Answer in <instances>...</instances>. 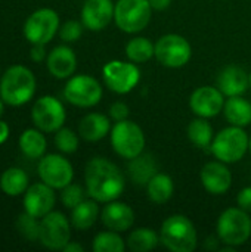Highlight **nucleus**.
I'll use <instances>...</instances> for the list:
<instances>
[{
    "label": "nucleus",
    "instance_id": "f257e3e1",
    "mask_svg": "<svg viewBox=\"0 0 251 252\" xmlns=\"http://www.w3.org/2000/svg\"><path fill=\"white\" fill-rule=\"evenodd\" d=\"M84 183L87 195L102 204L118 199L126 189L123 171L104 157H95L87 162Z\"/></svg>",
    "mask_w": 251,
    "mask_h": 252
},
{
    "label": "nucleus",
    "instance_id": "f03ea898",
    "mask_svg": "<svg viewBox=\"0 0 251 252\" xmlns=\"http://www.w3.org/2000/svg\"><path fill=\"white\" fill-rule=\"evenodd\" d=\"M36 93V77L24 65H13L6 69L0 80V97L10 106L28 103Z\"/></svg>",
    "mask_w": 251,
    "mask_h": 252
},
{
    "label": "nucleus",
    "instance_id": "7ed1b4c3",
    "mask_svg": "<svg viewBox=\"0 0 251 252\" xmlns=\"http://www.w3.org/2000/svg\"><path fill=\"white\" fill-rule=\"evenodd\" d=\"M160 241L169 251L192 252L198 247V233L186 216L173 214L163 221Z\"/></svg>",
    "mask_w": 251,
    "mask_h": 252
},
{
    "label": "nucleus",
    "instance_id": "20e7f679",
    "mask_svg": "<svg viewBox=\"0 0 251 252\" xmlns=\"http://www.w3.org/2000/svg\"><path fill=\"white\" fill-rule=\"evenodd\" d=\"M249 142L250 136L244 127L229 126L215 136L210 145V151L216 159L225 164H235L241 161L249 152Z\"/></svg>",
    "mask_w": 251,
    "mask_h": 252
},
{
    "label": "nucleus",
    "instance_id": "39448f33",
    "mask_svg": "<svg viewBox=\"0 0 251 252\" xmlns=\"http://www.w3.org/2000/svg\"><path fill=\"white\" fill-rule=\"evenodd\" d=\"M217 238L222 244L231 247H241L251 238L250 213L240 207L226 208L217 219Z\"/></svg>",
    "mask_w": 251,
    "mask_h": 252
},
{
    "label": "nucleus",
    "instance_id": "423d86ee",
    "mask_svg": "<svg viewBox=\"0 0 251 252\" xmlns=\"http://www.w3.org/2000/svg\"><path fill=\"white\" fill-rule=\"evenodd\" d=\"M109 139L114 152L127 161L143 154L145 143H146L142 127L129 118L123 121H117L111 127Z\"/></svg>",
    "mask_w": 251,
    "mask_h": 252
},
{
    "label": "nucleus",
    "instance_id": "0eeeda50",
    "mask_svg": "<svg viewBox=\"0 0 251 252\" xmlns=\"http://www.w3.org/2000/svg\"><path fill=\"white\" fill-rule=\"evenodd\" d=\"M152 10L149 0H117L114 22L123 32L138 34L148 27Z\"/></svg>",
    "mask_w": 251,
    "mask_h": 252
},
{
    "label": "nucleus",
    "instance_id": "6e6552de",
    "mask_svg": "<svg viewBox=\"0 0 251 252\" xmlns=\"http://www.w3.org/2000/svg\"><path fill=\"white\" fill-rule=\"evenodd\" d=\"M102 77L105 86L117 93H130L141 81V69L132 61H109L102 68Z\"/></svg>",
    "mask_w": 251,
    "mask_h": 252
},
{
    "label": "nucleus",
    "instance_id": "1a4fd4ad",
    "mask_svg": "<svg viewBox=\"0 0 251 252\" xmlns=\"http://www.w3.org/2000/svg\"><path fill=\"white\" fill-rule=\"evenodd\" d=\"M64 96L67 102L74 106L92 108L101 102L104 96V89L95 77L87 74H78L68 78L64 87Z\"/></svg>",
    "mask_w": 251,
    "mask_h": 252
},
{
    "label": "nucleus",
    "instance_id": "9d476101",
    "mask_svg": "<svg viewBox=\"0 0 251 252\" xmlns=\"http://www.w3.org/2000/svg\"><path fill=\"white\" fill-rule=\"evenodd\" d=\"M192 58L191 43L179 34L161 35L155 43V59L166 68H182Z\"/></svg>",
    "mask_w": 251,
    "mask_h": 252
},
{
    "label": "nucleus",
    "instance_id": "9b49d317",
    "mask_svg": "<svg viewBox=\"0 0 251 252\" xmlns=\"http://www.w3.org/2000/svg\"><path fill=\"white\" fill-rule=\"evenodd\" d=\"M31 118L34 126L43 133H55L67 120V112L59 99L46 94L37 99L31 109Z\"/></svg>",
    "mask_w": 251,
    "mask_h": 252
},
{
    "label": "nucleus",
    "instance_id": "f8f14e48",
    "mask_svg": "<svg viewBox=\"0 0 251 252\" xmlns=\"http://www.w3.org/2000/svg\"><path fill=\"white\" fill-rule=\"evenodd\" d=\"M59 31V15L49 7L33 12L24 24V35L31 44H47Z\"/></svg>",
    "mask_w": 251,
    "mask_h": 252
},
{
    "label": "nucleus",
    "instance_id": "ddd939ff",
    "mask_svg": "<svg viewBox=\"0 0 251 252\" xmlns=\"http://www.w3.org/2000/svg\"><path fill=\"white\" fill-rule=\"evenodd\" d=\"M43 247L62 251L71 241V221L59 211H50L40 219V239Z\"/></svg>",
    "mask_w": 251,
    "mask_h": 252
},
{
    "label": "nucleus",
    "instance_id": "4468645a",
    "mask_svg": "<svg viewBox=\"0 0 251 252\" xmlns=\"http://www.w3.org/2000/svg\"><path fill=\"white\" fill-rule=\"evenodd\" d=\"M37 171L43 183L61 190L70 183H72L74 179V168L71 162L58 154L43 155L40 158Z\"/></svg>",
    "mask_w": 251,
    "mask_h": 252
},
{
    "label": "nucleus",
    "instance_id": "2eb2a0df",
    "mask_svg": "<svg viewBox=\"0 0 251 252\" xmlns=\"http://www.w3.org/2000/svg\"><path fill=\"white\" fill-rule=\"evenodd\" d=\"M225 100V94L219 87L203 86L192 92L189 97V108L197 117L209 120L223 112Z\"/></svg>",
    "mask_w": 251,
    "mask_h": 252
},
{
    "label": "nucleus",
    "instance_id": "dca6fc26",
    "mask_svg": "<svg viewBox=\"0 0 251 252\" xmlns=\"http://www.w3.org/2000/svg\"><path fill=\"white\" fill-rule=\"evenodd\" d=\"M55 189L46 183H34L28 186L24 195V210L33 217L43 219L55 207Z\"/></svg>",
    "mask_w": 251,
    "mask_h": 252
},
{
    "label": "nucleus",
    "instance_id": "f3484780",
    "mask_svg": "<svg viewBox=\"0 0 251 252\" xmlns=\"http://www.w3.org/2000/svg\"><path fill=\"white\" fill-rule=\"evenodd\" d=\"M200 180L203 188L212 195H223L232 186V173L228 164L222 161H210L200 171Z\"/></svg>",
    "mask_w": 251,
    "mask_h": 252
},
{
    "label": "nucleus",
    "instance_id": "a211bd4d",
    "mask_svg": "<svg viewBox=\"0 0 251 252\" xmlns=\"http://www.w3.org/2000/svg\"><path fill=\"white\" fill-rule=\"evenodd\" d=\"M112 0H86L81 9V22L90 31H102L114 21Z\"/></svg>",
    "mask_w": 251,
    "mask_h": 252
},
{
    "label": "nucleus",
    "instance_id": "6ab92c4d",
    "mask_svg": "<svg viewBox=\"0 0 251 252\" xmlns=\"http://www.w3.org/2000/svg\"><path fill=\"white\" fill-rule=\"evenodd\" d=\"M101 220L104 226L114 232H127L135 223V211L133 208L120 201L107 202V205L101 211Z\"/></svg>",
    "mask_w": 251,
    "mask_h": 252
},
{
    "label": "nucleus",
    "instance_id": "aec40b11",
    "mask_svg": "<svg viewBox=\"0 0 251 252\" xmlns=\"http://www.w3.org/2000/svg\"><path fill=\"white\" fill-rule=\"evenodd\" d=\"M217 87L226 96H243L250 87V75L237 65L225 66L217 77Z\"/></svg>",
    "mask_w": 251,
    "mask_h": 252
},
{
    "label": "nucleus",
    "instance_id": "412c9836",
    "mask_svg": "<svg viewBox=\"0 0 251 252\" xmlns=\"http://www.w3.org/2000/svg\"><path fill=\"white\" fill-rule=\"evenodd\" d=\"M49 72L59 80L72 77L77 68V56L68 46H56L46 58Z\"/></svg>",
    "mask_w": 251,
    "mask_h": 252
},
{
    "label": "nucleus",
    "instance_id": "4be33fe9",
    "mask_svg": "<svg viewBox=\"0 0 251 252\" xmlns=\"http://www.w3.org/2000/svg\"><path fill=\"white\" fill-rule=\"evenodd\" d=\"M111 131V121L101 112H90L84 115L78 124V134L87 142H99Z\"/></svg>",
    "mask_w": 251,
    "mask_h": 252
},
{
    "label": "nucleus",
    "instance_id": "5701e85b",
    "mask_svg": "<svg viewBox=\"0 0 251 252\" xmlns=\"http://www.w3.org/2000/svg\"><path fill=\"white\" fill-rule=\"evenodd\" d=\"M223 115L231 126L247 127L251 124V102L243 96H232L225 100Z\"/></svg>",
    "mask_w": 251,
    "mask_h": 252
},
{
    "label": "nucleus",
    "instance_id": "b1692460",
    "mask_svg": "<svg viewBox=\"0 0 251 252\" xmlns=\"http://www.w3.org/2000/svg\"><path fill=\"white\" fill-rule=\"evenodd\" d=\"M99 205L95 199H84L71 210V226L77 230H89L99 217Z\"/></svg>",
    "mask_w": 251,
    "mask_h": 252
},
{
    "label": "nucleus",
    "instance_id": "393cba45",
    "mask_svg": "<svg viewBox=\"0 0 251 252\" xmlns=\"http://www.w3.org/2000/svg\"><path fill=\"white\" fill-rule=\"evenodd\" d=\"M146 193L151 202L163 205L169 202L175 193L173 179L166 173H157L146 185Z\"/></svg>",
    "mask_w": 251,
    "mask_h": 252
},
{
    "label": "nucleus",
    "instance_id": "a878e982",
    "mask_svg": "<svg viewBox=\"0 0 251 252\" xmlns=\"http://www.w3.org/2000/svg\"><path fill=\"white\" fill-rule=\"evenodd\" d=\"M47 148L46 137L38 128H27L19 137V149L30 159H38Z\"/></svg>",
    "mask_w": 251,
    "mask_h": 252
},
{
    "label": "nucleus",
    "instance_id": "bb28decb",
    "mask_svg": "<svg viewBox=\"0 0 251 252\" xmlns=\"http://www.w3.org/2000/svg\"><path fill=\"white\" fill-rule=\"evenodd\" d=\"M127 168H129L130 179L139 186H143V185L146 186L148 182L157 174L155 161L152 159L151 155H145V154H141L136 158L130 159V164Z\"/></svg>",
    "mask_w": 251,
    "mask_h": 252
},
{
    "label": "nucleus",
    "instance_id": "cd10ccee",
    "mask_svg": "<svg viewBox=\"0 0 251 252\" xmlns=\"http://www.w3.org/2000/svg\"><path fill=\"white\" fill-rule=\"evenodd\" d=\"M160 235L149 227L135 229L126 239L127 250L133 252H149L155 250L160 244Z\"/></svg>",
    "mask_w": 251,
    "mask_h": 252
},
{
    "label": "nucleus",
    "instance_id": "c85d7f7f",
    "mask_svg": "<svg viewBox=\"0 0 251 252\" xmlns=\"http://www.w3.org/2000/svg\"><path fill=\"white\" fill-rule=\"evenodd\" d=\"M0 189L7 196H19L28 189V176L18 167L7 168L0 177Z\"/></svg>",
    "mask_w": 251,
    "mask_h": 252
},
{
    "label": "nucleus",
    "instance_id": "c756f323",
    "mask_svg": "<svg viewBox=\"0 0 251 252\" xmlns=\"http://www.w3.org/2000/svg\"><path fill=\"white\" fill-rule=\"evenodd\" d=\"M186 134H188V139L191 140V143L200 149L210 148V145L215 139V131H213L212 124L209 123L207 118H201V117H197L195 120H192L189 123Z\"/></svg>",
    "mask_w": 251,
    "mask_h": 252
},
{
    "label": "nucleus",
    "instance_id": "7c9ffc66",
    "mask_svg": "<svg viewBox=\"0 0 251 252\" xmlns=\"http://www.w3.org/2000/svg\"><path fill=\"white\" fill-rule=\"evenodd\" d=\"M126 56L135 63H145L155 56V44L146 37H135L126 44Z\"/></svg>",
    "mask_w": 251,
    "mask_h": 252
},
{
    "label": "nucleus",
    "instance_id": "2f4dec72",
    "mask_svg": "<svg viewBox=\"0 0 251 252\" xmlns=\"http://www.w3.org/2000/svg\"><path fill=\"white\" fill-rule=\"evenodd\" d=\"M92 250L95 252H124L127 250L126 241L120 236V232L105 230L93 238Z\"/></svg>",
    "mask_w": 251,
    "mask_h": 252
},
{
    "label": "nucleus",
    "instance_id": "473e14b6",
    "mask_svg": "<svg viewBox=\"0 0 251 252\" xmlns=\"http://www.w3.org/2000/svg\"><path fill=\"white\" fill-rule=\"evenodd\" d=\"M18 232L27 239V241H38L40 239V221L37 217L30 216L28 213L22 214L16 220Z\"/></svg>",
    "mask_w": 251,
    "mask_h": 252
},
{
    "label": "nucleus",
    "instance_id": "72a5a7b5",
    "mask_svg": "<svg viewBox=\"0 0 251 252\" xmlns=\"http://www.w3.org/2000/svg\"><path fill=\"white\" fill-rule=\"evenodd\" d=\"M55 145L64 154H74L78 149V136L67 127L55 131Z\"/></svg>",
    "mask_w": 251,
    "mask_h": 252
},
{
    "label": "nucleus",
    "instance_id": "f704fd0d",
    "mask_svg": "<svg viewBox=\"0 0 251 252\" xmlns=\"http://www.w3.org/2000/svg\"><path fill=\"white\" fill-rule=\"evenodd\" d=\"M84 189L80 186V185H75V183H70L68 186H65L62 189V193H61V201L64 204V207L72 210L74 207H77L80 202L84 201Z\"/></svg>",
    "mask_w": 251,
    "mask_h": 252
},
{
    "label": "nucleus",
    "instance_id": "c9c22d12",
    "mask_svg": "<svg viewBox=\"0 0 251 252\" xmlns=\"http://www.w3.org/2000/svg\"><path fill=\"white\" fill-rule=\"evenodd\" d=\"M83 28H84L83 22H78V21H67L65 24H62L59 27V37L65 43H74V41H77L81 37Z\"/></svg>",
    "mask_w": 251,
    "mask_h": 252
},
{
    "label": "nucleus",
    "instance_id": "e433bc0d",
    "mask_svg": "<svg viewBox=\"0 0 251 252\" xmlns=\"http://www.w3.org/2000/svg\"><path fill=\"white\" fill-rule=\"evenodd\" d=\"M129 114H130V109L129 106L121 102V100H117L111 105L109 108V117L111 120H114L115 123L117 121H123V120H127L129 118Z\"/></svg>",
    "mask_w": 251,
    "mask_h": 252
},
{
    "label": "nucleus",
    "instance_id": "4c0bfd02",
    "mask_svg": "<svg viewBox=\"0 0 251 252\" xmlns=\"http://www.w3.org/2000/svg\"><path fill=\"white\" fill-rule=\"evenodd\" d=\"M237 204L240 208H243L244 211L251 214V186H247L240 190V193L237 196Z\"/></svg>",
    "mask_w": 251,
    "mask_h": 252
},
{
    "label": "nucleus",
    "instance_id": "58836bf2",
    "mask_svg": "<svg viewBox=\"0 0 251 252\" xmlns=\"http://www.w3.org/2000/svg\"><path fill=\"white\" fill-rule=\"evenodd\" d=\"M30 58L34 62H41L46 56V50H44V44H33V49L30 52Z\"/></svg>",
    "mask_w": 251,
    "mask_h": 252
},
{
    "label": "nucleus",
    "instance_id": "ea45409f",
    "mask_svg": "<svg viewBox=\"0 0 251 252\" xmlns=\"http://www.w3.org/2000/svg\"><path fill=\"white\" fill-rule=\"evenodd\" d=\"M149 3H151V7H152L154 10L161 12V10H166V9L170 7L172 0H149Z\"/></svg>",
    "mask_w": 251,
    "mask_h": 252
},
{
    "label": "nucleus",
    "instance_id": "a19ab883",
    "mask_svg": "<svg viewBox=\"0 0 251 252\" xmlns=\"http://www.w3.org/2000/svg\"><path fill=\"white\" fill-rule=\"evenodd\" d=\"M9 137V126L7 123L0 120V145H3Z\"/></svg>",
    "mask_w": 251,
    "mask_h": 252
},
{
    "label": "nucleus",
    "instance_id": "79ce46f5",
    "mask_svg": "<svg viewBox=\"0 0 251 252\" xmlns=\"http://www.w3.org/2000/svg\"><path fill=\"white\" fill-rule=\"evenodd\" d=\"M64 252H83L84 251V248L80 245V244H77V242H68L67 245H65V248L62 250Z\"/></svg>",
    "mask_w": 251,
    "mask_h": 252
},
{
    "label": "nucleus",
    "instance_id": "37998d69",
    "mask_svg": "<svg viewBox=\"0 0 251 252\" xmlns=\"http://www.w3.org/2000/svg\"><path fill=\"white\" fill-rule=\"evenodd\" d=\"M3 111H4V100L0 97V117L3 115Z\"/></svg>",
    "mask_w": 251,
    "mask_h": 252
},
{
    "label": "nucleus",
    "instance_id": "c03bdc74",
    "mask_svg": "<svg viewBox=\"0 0 251 252\" xmlns=\"http://www.w3.org/2000/svg\"><path fill=\"white\" fill-rule=\"evenodd\" d=\"M249 151H250V154H251V136H250V142H249Z\"/></svg>",
    "mask_w": 251,
    "mask_h": 252
},
{
    "label": "nucleus",
    "instance_id": "a18cd8bd",
    "mask_svg": "<svg viewBox=\"0 0 251 252\" xmlns=\"http://www.w3.org/2000/svg\"><path fill=\"white\" fill-rule=\"evenodd\" d=\"M250 87H251V72H250Z\"/></svg>",
    "mask_w": 251,
    "mask_h": 252
}]
</instances>
